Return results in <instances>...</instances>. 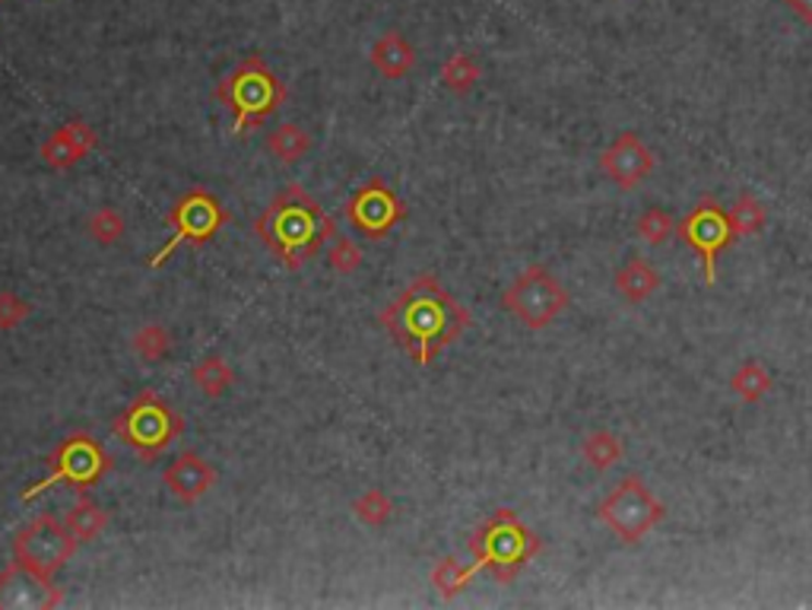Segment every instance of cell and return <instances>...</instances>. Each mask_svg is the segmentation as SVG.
<instances>
[{
  "label": "cell",
  "mask_w": 812,
  "mask_h": 610,
  "mask_svg": "<svg viewBox=\"0 0 812 610\" xmlns=\"http://www.w3.org/2000/svg\"><path fill=\"white\" fill-rule=\"evenodd\" d=\"M600 169L603 175H610V182H616V188L631 192L654 172V153L635 130H623L616 143L600 157Z\"/></svg>",
  "instance_id": "obj_13"
},
{
  "label": "cell",
  "mask_w": 812,
  "mask_h": 610,
  "mask_svg": "<svg viewBox=\"0 0 812 610\" xmlns=\"http://www.w3.org/2000/svg\"><path fill=\"white\" fill-rule=\"evenodd\" d=\"M473 578H476V576L469 573V566L457 563L454 556H444V560H438L436 569H432V585H436L438 595H441L444 601L457 598V595H461V591L467 588Z\"/></svg>",
  "instance_id": "obj_26"
},
{
  "label": "cell",
  "mask_w": 812,
  "mask_h": 610,
  "mask_svg": "<svg viewBox=\"0 0 812 610\" xmlns=\"http://www.w3.org/2000/svg\"><path fill=\"white\" fill-rule=\"evenodd\" d=\"M32 315V306L16 292H0V331H13Z\"/></svg>",
  "instance_id": "obj_32"
},
{
  "label": "cell",
  "mask_w": 812,
  "mask_h": 610,
  "mask_svg": "<svg viewBox=\"0 0 812 610\" xmlns=\"http://www.w3.org/2000/svg\"><path fill=\"white\" fill-rule=\"evenodd\" d=\"M469 573H489L496 582H514L540 553V538L511 509H496L469 534Z\"/></svg>",
  "instance_id": "obj_3"
},
{
  "label": "cell",
  "mask_w": 812,
  "mask_h": 610,
  "mask_svg": "<svg viewBox=\"0 0 812 610\" xmlns=\"http://www.w3.org/2000/svg\"><path fill=\"white\" fill-rule=\"evenodd\" d=\"M309 147H312V137L299 125H280L267 137V150L280 162H299L309 153Z\"/></svg>",
  "instance_id": "obj_24"
},
{
  "label": "cell",
  "mask_w": 812,
  "mask_h": 610,
  "mask_svg": "<svg viewBox=\"0 0 812 610\" xmlns=\"http://www.w3.org/2000/svg\"><path fill=\"white\" fill-rule=\"evenodd\" d=\"M673 232H676V220H673L670 210L651 207V210H645L641 220H638V235H641V242H648V245H654V249H660L663 242H670Z\"/></svg>",
  "instance_id": "obj_29"
},
{
  "label": "cell",
  "mask_w": 812,
  "mask_h": 610,
  "mask_svg": "<svg viewBox=\"0 0 812 610\" xmlns=\"http://www.w3.org/2000/svg\"><path fill=\"white\" fill-rule=\"evenodd\" d=\"M676 235L692 245L698 257H701V267H705V287H715L718 284V261L720 255L736 242V229L730 223V214L720 207L715 197H701L686 217L676 226Z\"/></svg>",
  "instance_id": "obj_11"
},
{
  "label": "cell",
  "mask_w": 812,
  "mask_h": 610,
  "mask_svg": "<svg viewBox=\"0 0 812 610\" xmlns=\"http://www.w3.org/2000/svg\"><path fill=\"white\" fill-rule=\"evenodd\" d=\"M479 65H476V58L467 55V51H457V55H451L444 65H441V83L451 90V93H457V96H467L469 90L479 83Z\"/></svg>",
  "instance_id": "obj_23"
},
{
  "label": "cell",
  "mask_w": 812,
  "mask_h": 610,
  "mask_svg": "<svg viewBox=\"0 0 812 610\" xmlns=\"http://www.w3.org/2000/svg\"><path fill=\"white\" fill-rule=\"evenodd\" d=\"M391 341L419 366H432L441 350L461 341L469 327V312L441 287L436 274H419L409 287L381 312Z\"/></svg>",
  "instance_id": "obj_1"
},
{
  "label": "cell",
  "mask_w": 812,
  "mask_h": 610,
  "mask_svg": "<svg viewBox=\"0 0 812 610\" xmlns=\"http://www.w3.org/2000/svg\"><path fill=\"white\" fill-rule=\"evenodd\" d=\"M657 287H660V274L654 271V264L645 261V257H628L623 267H619V274H616V289H619V296H623L625 302H631V306L651 299Z\"/></svg>",
  "instance_id": "obj_18"
},
{
  "label": "cell",
  "mask_w": 812,
  "mask_h": 610,
  "mask_svg": "<svg viewBox=\"0 0 812 610\" xmlns=\"http://www.w3.org/2000/svg\"><path fill=\"white\" fill-rule=\"evenodd\" d=\"M666 506L645 486L641 477L628 474L613 486V493L600 503V521L625 544H638L663 521Z\"/></svg>",
  "instance_id": "obj_8"
},
{
  "label": "cell",
  "mask_w": 812,
  "mask_h": 610,
  "mask_svg": "<svg viewBox=\"0 0 812 610\" xmlns=\"http://www.w3.org/2000/svg\"><path fill=\"white\" fill-rule=\"evenodd\" d=\"M501 306L524 327L543 331L568 309V289L543 264H533L501 292Z\"/></svg>",
  "instance_id": "obj_10"
},
{
  "label": "cell",
  "mask_w": 812,
  "mask_h": 610,
  "mask_svg": "<svg viewBox=\"0 0 812 610\" xmlns=\"http://www.w3.org/2000/svg\"><path fill=\"white\" fill-rule=\"evenodd\" d=\"M346 220L356 226L366 239H384L391 229L406 220V204L391 192L381 179L356 188L344 207Z\"/></svg>",
  "instance_id": "obj_12"
},
{
  "label": "cell",
  "mask_w": 812,
  "mask_h": 610,
  "mask_svg": "<svg viewBox=\"0 0 812 610\" xmlns=\"http://www.w3.org/2000/svg\"><path fill=\"white\" fill-rule=\"evenodd\" d=\"M727 214H730V223L736 229V235H758L768 223V210L755 194H740Z\"/></svg>",
  "instance_id": "obj_25"
},
{
  "label": "cell",
  "mask_w": 812,
  "mask_h": 610,
  "mask_svg": "<svg viewBox=\"0 0 812 610\" xmlns=\"http://www.w3.org/2000/svg\"><path fill=\"white\" fill-rule=\"evenodd\" d=\"M352 513H356V518H359L362 525H369V528H381V525H387V521H391V515H394V503H391V496H387L384 490H369V493H362V496L352 503Z\"/></svg>",
  "instance_id": "obj_28"
},
{
  "label": "cell",
  "mask_w": 812,
  "mask_h": 610,
  "mask_svg": "<svg viewBox=\"0 0 812 610\" xmlns=\"http://www.w3.org/2000/svg\"><path fill=\"white\" fill-rule=\"evenodd\" d=\"M730 388H733V394H736L740 401H746V404H758L762 398H768V394H772L775 379H772V372H768L762 362L746 359V362L733 372Z\"/></svg>",
  "instance_id": "obj_20"
},
{
  "label": "cell",
  "mask_w": 812,
  "mask_h": 610,
  "mask_svg": "<svg viewBox=\"0 0 812 610\" xmlns=\"http://www.w3.org/2000/svg\"><path fill=\"white\" fill-rule=\"evenodd\" d=\"M190 379H194V385L200 388V394H207V398L217 401L232 385V369H229V362L222 356H204L190 369Z\"/></svg>",
  "instance_id": "obj_22"
},
{
  "label": "cell",
  "mask_w": 812,
  "mask_h": 610,
  "mask_svg": "<svg viewBox=\"0 0 812 610\" xmlns=\"http://www.w3.org/2000/svg\"><path fill=\"white\" fill-rule=\"evenodd\" d=\"M784 3H787L807 26H812V0H784Z\"/></svg>",
  "instance_id": "obj_33"
},
{
  "label": "cell",
  "mask_w": 812,
  "mask_h": 610,
  "mask_svg": "<svg viewBox=\"0 0 812 610\" xmlns=\"http://www.w3.org/2000/svg\"><path fill=\"white\" fill-rule=\"evenodd\" d=\"M90 235H93L98 245H115L121 235H125V217L115 210V207H98L93 217H90Z\"/></svg>",
  "instance_id": "obj_30"
},
{
  "label": "cell",
  "mask_w": 812,
  "mask_h": 610,
  "mask_svg": "<svg viewBox=\"0 0 812 610\" xmlns=\"http://www.w3.org/2000/svg\"><path fill=\"white\" fill-rule=\"evenodd\" d=\"M61 598L51 578L35 576L20 563H10L0 573V608H58Z\"/></svg>",
  "instance_id": "obj_14"
},
{
  "label": "cell",
  "mask_w": 812,
  "mask_h": 610,
  "mask_svg": "<svg viewBox=\"0 0 812 610\" xmlns=\"http://www.w3.org/2000/svg\"><path fill=\"white\" fill-rule=\"evenodd\" d=\"M165 223L172 226V239L150 257V267H162L182 245H207L229 223V210L222 207L217 194H210L207 188H190L169 207Z\"/></svg>",
  "instance_id": "obj_7"
},
{
  "label": "cell",
  "mask_w": 812,
  "mask_h": 610,
  "mask_svg": "<svg viewBox=\"0 0 812 610\" xmlns=\"http://www.w3.org/2000/svg\"><path fill=\"white\" fill-rule=\"evenodd\" d=\"M95 147V130L86 122H67L55 130L45 143H42V160L48 162L51 169H73L83 157H90V150Z\"/></svg>",
  "instance_id": "obj_16"
},
{
  "label": "cell",
  "mask_w": 812,
  "mask_h": 610,
  "mask_svg": "<svg viewBox=\"0 0 812 610\" xmlns=\"http://www.w3.org/2000/svg\"><path fill=\"white\" fill-rule=\"evenodd\" d=\"M112 433L143 461H156L159 454L185 433V419L165 398H159L156 391H140L125 411L112 419Z\"/></svg>",
  "instance_id": "obj_5"
},
{
  "label": "cell",
  "mask_w": 812,
  "mask_h": 610,
  "mask_svg": "<svg viewBox=\"0 0 812 610\" xmlns=\"http://www.w3.org/2000/svg\"><path fill=\"white\" fill-rule=\"evenodd\" d=\"M330 267L337 271V274H352V271H359V264H362V249L352 242V239H346V235H334V245H330Z\"/></svg>",
  "instance_id": "obj_31"
},
{
  "label": "cell",
  "mask_w": 812,
  "mask_h": 610,
  "mask_svg": "<svg viewBox=\"0 0 812 610\" xmlns=\"http://www.w3.org/2000/svg\"><path fill=\"white\" fill-rule=\"evenodd\" d=\"M257 239L280 257L282 267L299 271L312 261L334 235L337 226L312 194L299 185H286L257 217Z\"/></svg>",
  "instance_id": "obj_2"
},
{
  "label": "cell",
  "mask_w": 812,
  "mask_h": 610,
  "mask_svg": "<svg viewBox=\"0 0 812 610\" xmlns=\"http://www.w3.org/2000/svg\"><path fill=\"white\" fill-rule=\"evenodd\" d=\"M162 481H165V486L172 490L175 499H182L185 506H190V503L204 499V496L213 490L217 471H213L197 451H185V454H178V458L165 468Z\"/></svg>",
  "instance_id": "obj_15"
},
{
  "label": "cell",
  "mask_w": 812,
  "mask_h": 610,
  "mask_svg": "<svg viewBox=\"0 0 812 610\" xmlns=\"http://www.w3.org/2000/svg\"><path fill=\"white\" fill-rule=\"evenodd\" d=\"M67 528L73 531V538L83 544V541H95L102 531H105V525H108V513L95 503L90 493H80V499L73 503V509L67 513Z\"/></svg>",
  "instance_id": "obj_19"
},
{
  "label": "cell",
  "mask_w": 812,
  "mask_h": 610,
  "mask_svg": "<svg viewBox=\"0 0 812 610\" xmlns=\"http://www.w3.org/2000/svg\"><path fill=\"white\" fill-rule=\"evenodd\" d=\"M623 451L625 449L623 442H619V436H613L610 429H594L581 442V454H584V461L594 471H610L613 464H619L623 461Z\"/></svg>",
  "instance_id": "obj_21"
},
{
  "label": "cell",
  "mask_w": 812,
  "mask_h": 610,
  "mask_svg": "<svg viewBox=\"0 0 812 610\" xmlns=\"http://www.w3.org/2000/svg\"><path fill=\"white\" fill-rule=\"evenodd\" d=\"M130 347H134V354L140 356L143 362H159V359H165V356L172 354V331L162 327V324H143L134 334Z\"/></svg>",
  "instance_id": "obj_27"
},
{
  "label": "cell",
  "mask_w": 812,
  "mask_h": 610,
  "mask_svg": "<svg viewBox=\"0 0 812 610\" xmlns=\"http://www.w3.org/2000/svg\"><path fill=\"white\" fill-rule=\"evenodd\" d=\"M108 471H112V458L102 449V442L93 439L90 433H70L63 436V442H58V449L48 454V474L23 493V503H32L35 496L48 493L58 483L73 486L77 493H90Z\"/></svg>",
  "instance_id": "obj_6"
},
{
  "label": "cell",
  "mask_w": 812,
  "mask_h": 610,
  "mask_svg": "<svg viewBox=\"0 0 812 610\" xmlns=\"http://www.w3.org/2000/svg\"><path fill=\"white\" fill-rule=\"evenodd\" d=\"M213 96L232 112V134H248L286 102V87L257 55H248L219 80Z\"/></svg>",
  "instance_id": "obj_4"
},
{
  "label": "cell",
  "mask_w": 812,
  "mask_h": 610,
  "mask_svg": "<svg viewBox=\"0 0 812 610\" xmlns=\"http://www.w3.org/2000/svg\"><path fill=\"white\" fill-rule=\"evenodd\" d=\"M372 65L381 77H387V80H401L406 77L413 65H416V51H413V45L406 42L404 35L397 33V30H391V33H384L375 42V48H372Z\"/></svg>",
  "instance_id": "obj_17"
},
{
  "label": "cell",
  "mask_w": 812,
  "mask_h": 610,
  "mask_svg": "<svg viewBox=\"0 0 812 610\" xmlns=\"http://www.w3.org/2000/svg\"><path fill=\"white\" fill-rule=\"evenodd\" d=\"M77 546H80V541L73 538L67 521H61L58 515L42 513L35 515L26 528L16 531L13 563H20L23 569H30L35 576L55 582V573L77 553Z\"/></svg>",
  "instance_id": "obj_9"
}]
</instances>
